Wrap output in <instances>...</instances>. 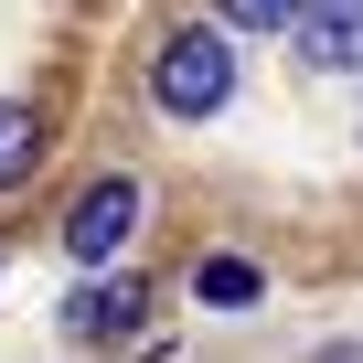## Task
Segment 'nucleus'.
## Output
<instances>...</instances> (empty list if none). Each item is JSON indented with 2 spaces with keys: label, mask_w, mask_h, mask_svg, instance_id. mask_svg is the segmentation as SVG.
<instances>
[{
  "label": "nucleus",
  "mask_w": 363,
  "mask_h": 363,
  "mask_svg": "<svg viewBox=\"0 0 363 363\" xmlns=\"http://www.w3.org/2000/svg\"><path fill=\"white\" fill-rule=\"evenodd\" d=\"M128 225H139V182H128V171H107L96 193H75V214H65V246L96 267V257H118V246H128Z\"/></svg>",
  "instance_id": "f03ea898"
},
{
  "label": "nucleus",
  "mask_w": 363,
  "mask_h": 363,
  "mask_svg": "<svg viewBox=\"0 0 363 363\" xmlns=\"http://www.w3.org/2000/svg\"><path fill=\"white\" fill-rule=\"evenodd\" d=\"M43 160V118L33 107H11V96H0V193H11V182Z\"/></svg>",
  "instance_id": "39448f33"
},
{
  "label": "nucleus",
  "mask_w": 363,
  "mask_h": 363,
  "mask_svg": "<svg viewBox=\"0 0 363 363\" xmlns=\"http://www.w3.org/2000/svg\"><path fill=\"white\" fill-rule=\"evenodd\" d=\"M139 310H150V289H139V278H107V289H86V299L65 310V331H75V342H128Z\"/></svg>",
  "instance_id": "20e7f679"
},
{
  "label": "nucleus",
  "mask_w": 363,
  "mask_h": 363,
  "mask_svg": "<svg viewBox=\"0 0 363 363\" xmlns=\"http://www.w3.org/2000/svg\"><path fill=\"white\" fill-rule=\"evenodd\" d=\"M289 33H299L310 65L352 75V65H363V0H299V22H289Z\"/></svg>",
  "instance_id": "7ed1b4c3"
},
{
  "label": "nucleus",
  "mask_w": 363,
  "mask_h": 363,
  "mask_svg": "<svg viewBox=\"0 0 363 363\" xmlns=\"http://www.w3.org/2000/svg\"><path fill=\"white\" fill-rule=\"evenodd\" d=\"M150 96H160L171 118H214V107L235 96V54H225V33H214V22H182V33L150 54Z\"/></svg>",
  "instance_id": "f257e3e1"
},
{
  "label": "nucleus",
  "mask_w": 363,
  "mask_h": 363,
  "mask_svg": "<svg viewBox=\"0 0 363 363\" xmlns=\"http://www.w3.org/2000/svg\"><path fill=\"white\" fill-rule=\"evenodd\" d=\"M214 11H225L235 33H289V22H299V0H214Z\"/></svg>",
  "instance_id": "0eeeda50"
},
{
  "label": "nucleus",
  "mask_w": 363,
  "mask_h": 363,
  "mask_svg": "<svg viewBox=\"0 0 363 363\" xmlns=\"http://www.w3.org/2000/svg\"><path fill=\"white\" fill-rule=\"evenodd\" d=\"M193 289H203L214 310H246V299H257V267H246V257H203V278H193Z\"/></svg>",
  "instance_id": "423d86ee"
},
{
  "label": "nucleus",
  "mask_w": 363,
  "mask_h": 363,
  "mask_svg": "<svg viewBox=\"0 0 363 363\" xmlns=\"http://www.w3.org/2000/svg\"><path fill=\"white\" fill-rule=\"evenodd\" d=\"M310 363H363V342H320V352H310Z\"/></svg>",
  "instance_id": "6e6552de"
}]
</instances>
